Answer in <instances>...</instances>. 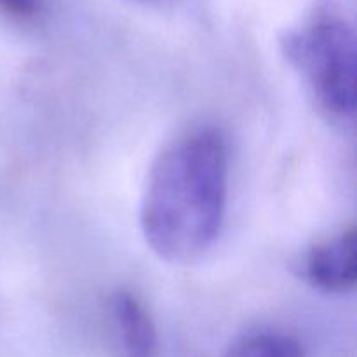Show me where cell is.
<instances>
[{"label": "cell", "mask_w": 357, "mask_h": 357, "mask_svg": "<svg viewBox=\"0 0 357 357\" xmlns=\"http://www.w3.org/2000/svg\"><path fill=\"white\" fill-rule=\"evenodd\" d=\"M229 195V149L216 129H197L166 146L149 173L142 232L164 261L201 260L222 232Z\"/></svg>", "instance_id": "1"}, {"label": "cell", "mask_w": 357, "mask_h": 357, "mask_svg": "<svg viewBox=\"0 0 357 357\" xmlns=\"http://www.w3.org/2000/svg\"><path fill=\"white\" fill-rule=\"evenodd\" d=\"M107 344L112 357H155L157 330L136 296L117 291L105 305Z\"/></svg>", "instance_id": "3"}, {"label": "cell", "mask_w": 357, "mask_h": 357, "mask_svg": "<svg viewBox=\"0 0 357 357\" xmlns=\"http://www.w3.org/2000/svg\"><path fill=\"white\" fill-rule=\"evenodd\" d=\"M300 275L321 291L342 293L354 288L357 279L356 230L349 229L310 248L300 261Z\"/></svg>", "instance_id": "4"}, {"label": "cell", "mask_w": 357, "mask_h": 357, "mask_svg": "<svg viewBox=\"0 0 357 357\" xmlns=\"http://www.w3.org/2000/svg\"><path fill=\"white\" fill-rule=\"evenodd\" d=\"M222 357H303V351L286 335L255 333L230 345Z\"/></svg>", "instance_id": "5"}, {"label": "cell", "mask_w": 357, "mask_h": 357, "mask_svg": "<svg viewBox=\"0 0 357 357\" xmlns=\"http://www.w3.org/2000/svg\"><path fill=\"white\" fill-rule=\"evenodd\" d=\"M44 9V0H0V10L14 20H33Z\"/></svg>", "instance_id": "6"}, {"label": "cell", "mask_w": 357, "mask_h": 357, "mask_svg": "<svg viewBox=\"0 0 357 357\" xmlns=\"http://www.w3.org/2000/svg\"><path fill=\"white\" fill-rule=\"evenodd\" d=\"M284 47L324 110L337 117L354 115L357 45L354 26L349 21L335 14L317 17L291 31Z\"/></svg>", "instance_id": "2"}]
</instances>
